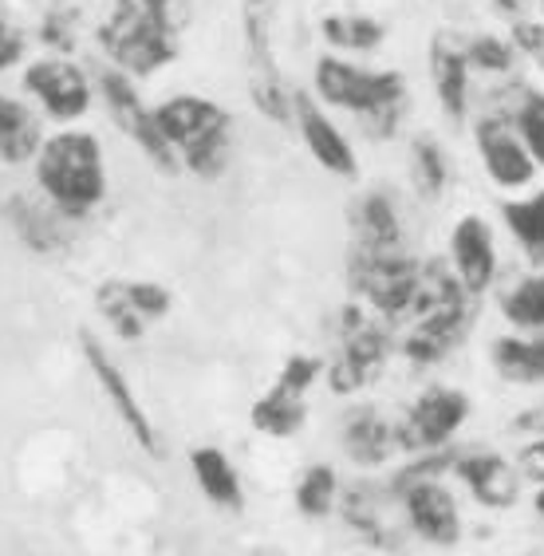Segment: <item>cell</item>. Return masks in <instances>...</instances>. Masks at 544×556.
<instances>
[{
  "label": "cell",
  "instance_id": "cell-1",
  "mask_svg": "<svg viewBox=\"0 0 544 556\" xmlns=\"http://www.w3.org/2000/svg\"><path fill=\"white\" fill-rule=\"evenodd\" d=\"M36 182L52 210L67 222H84L107 198V159L91 130H55L36 150Z\"/></svg>",
  "mask_w": 544,
  "mask_h": 556
},
{
  "label": "cell",
  "instance_id": "cell-2",
  "mask_svg": "<svg viewBox=\"0 0 544 556\" xmlns=\"http://www.w3.org/2000/svg\"><path fill=\"white\" fill-rule=\"evenodd\" d=\"M312 87L328 108L352 111L371 139H391L406 108V75L391 67H359L328 52L316 60Z\"/></svg>",
  "mask_w": 544,
  "mask_h": 556
},
{
  "label": "cell",
  "instance_id": "cell-3",
  "mask_svg": "<svg viewBox=\"0 0 544 556\" xmlns=\"http://www.w3.org/2000/svg\"><path fill=\"white\" fill-rule=\"evenodd\" d=\"M162 135L178 154L181 170L202 182H217L233 154V115L202 96H174L154 108Z\"/></svg>",
  "mask_w": 544,
  "mask_h": 556
},
{
  "label": "cell",
  "instance_id": "cell-4",
  "mask_svg": "<svg viewBox=\"0 0 544 556\" xmlns=\"http://www.w3.org/2000/svg\"><path fill=\"white\" fill-rule=\"evenodd\" d=\"M96 43L99 52L107 55V64L130 75L135 84L159 75L178 55V33H170L139 0H115L107 16L99 21Z\"/></svg>",
  "mask_w": 544,
  "mask_h": 556
},
{
  "label": "cell",
  "instance_id": "cell-5",
  "mask_svg": "<svg viewBox=\"0 0 544 556\" xmlns=\"http://www.w3.org/2000/svg\"><path fill=\"white\" fill-rule=\"evenodd\" d=\"M277 0H241V36H245V72H249V99L261 111V118L289 127L292 123V91L284 84L277 64Z\"/></svg>",
  "mask_w": 544,
  "mask_h": 556
},
{
  "label": "cell",
  "instance_id": "cell-6",
  "mask_svg": "<svg viewBox=\"0 0 544 556\" xmlns=\"http://www.w3.org/2000/svg\"><path fill=\"white\" fill-rule=\"evenodd\" d=\"M96 91H99V99H103V108H107L111 123L127 135L130 147L139 150L154 170H162V174L181 170L178 154H174V147L166 142V135H162V127H159V118H154V108H147V99L139 96V84H135L130 75L103 64L96 72Z\"/></svg>",
  "mask_w": 544,
  "mask_h": 556
},
{
  "label": "cell",
  "instance_id": "cell-7",
  "mask_svg": "<svg viewBox=\"0 0 544 556\" xmlns=\"http://www.w3.org/2000/svg\"><path fill=\"white\" fill-rule=\"evenodd\" d=\"M422 265L403 249H355L352 245V285L375 312L398 316L415 308Z\"/></svg>",
  "mask_w": 544,
  "mask_h": 556
},
{
  "label": "cell",
  "instance_id": "cell-8",
  "mask_svg": "<svg viewBox=\"0 0 544 556\" xmlns=\"http://www.w3.org/2000/svg\"><path fill=\"white\" fill-rule=\"evenodd\" d=\"M24 91L55 123H79L96 103V75H87L72 55H40L24 67Z\"/></svg>",
  "mask_w": 544,
  "mask_h": 556
},
{
  "label": "cell",
  "instance_id": "cell-9",
  "mask_svg": "<svg viewBox=\"0 0 544 556\" xmlns=\"http://www.w3.org/2000/svg\"><path fill=\"white\" fill-rule=\"evenodd\" d=\"M340 336H343V352L328 367V383L336 395H355L359 387L375 383L383 375L387 359H391V336L379 324L367 320L355 304L343 308Z\"/></svg>",
  "mask_w": 544,
  "mask_h": 556
},
{
  "label": "cell",
  "instance_id": "cell-10",
  "mask_svg": "<svg viewBox=\"0 0 544 556\" xmlns=\"http://www.w3.org/2000/svg\"><path fill=\"white\" fill-rule=\"evenodd\" d=\"M466 418H470V399L454 387H430L395 427V442L406 450H438L458 434Z\"/></svg>",
  "mask_w": 544,
  "mask_h": 556
},
{
  "label": "cell",
  "instance_id": "cell-11",
  "mask_svg": "<svg viewBox=\"0 0 544 556\" xmlns=\"http://www.w3.org/2000/svg\"><path fill=\"white\" fill-rule=\"evenodd\" d=\"M79 348H84V364L91 367V375H96L99 391L107 395V403L115 407V415L123 418V427L130 430V439L139 442L147 454H159V430H154V422H150V415L142 410V403L135 399V391H130L127 375H123V367L111 359V352L99 343L96 332H79Z\"/></svg>",
  "mask_w": 544,
  "mask_h": 556
},
{
  "label": "cell",
  "instance_id": "cell-12",
  "mask_svg": "<svg viewBox=\"0 0 544 556\" xmlns=\"http://www.w3.org/2000/svg\"><path fill=\"white\" fill-rule=\"evenodd\" d=\"M473 142H478V154H481V166L490 174L493 182L505 186V190H521L536 178V166L533 154L524 150L521 135L513 127L509 115H481L478 127H473Z\"/></svg>",
  "mask_w": 544,
  "mask_h": 556
},
{
  "label": "cell",
  "instance_id": "cell-13",
  "mask_svg": "<svg viewBox=\"0 0 544 556\" xmlns=\"http://www.w3.org/2000/svg\"><path fill=\"white\" fill-rule=\"evenodd\" d=\"M292 123H296L300 139H304V147H308V154L316 159L320 170L336 174V178H355L359 174V159H355L352 139L304 91H292Z\"/></svg>",
  "mask_w": 544,
  "mask_h": 556
},
{
  "label": "cell",
  "instance_id": "cell-14",
  "mask_svg": "<svg viewBox=\"0 0 544 556\" xmlns=\"http://www.w3.org/2000/svg\"><path fill=\"white\" fill-rule=\"evenodd\" d=\"M470 324H473V308L466 304V296L418 312L415 332L403 340V355L410 364H442V359L466 340Z\"/></svg>",
  "mask_w": 544,
  "mask_h": 556
},
{
  "label": "cell",
  "instance_id": "cell-15",
  "mask_svg": "<svg viewBox=\"0 0 544 556\" xmlns=\"http://www.w3.org/2000/svg\"><path fill=\"white\" fill-rule=\"evenodd\" d=\"M427 64H430V84H434L438 108L442 115L461 123L470 115V60H466V43L454 33H434L427 48Z\"/></svg>",
  "mask_w": 544,
  "mask_h": 556
},
{
  "label": "cell",
  "instance_id": "cell-16",
  "mask_svg": "<svg viewBox=\"0 0 544 556\" xmlns=\"http://www.w3.org/2000/svg\"><path fill=\"white\" fill-rule=\"evenodd\" d=\"M450 265H454V277L461 280L466 292H485L493 285V273H497V249H493L490 222L478 214H466L454 233H450Z\"/></svg>",
  "mask_w": 544,
  "mask_h": 556
},
{
  "label": "cell",
  "instance_id": "cell-17",
  "mask_svg": "<svg viewBox=\"0 0 544 556\" xmlns=\"http://www.w3.org/2000/svg\"><path fill=\"white\" fill-rule=\"evenodd\" d=\"M403 505H406V517H410L418 536H427V541H434V545H454V541L461 536L458 505H454V497H450L434 478L403 485Z\"/></svg>",
  "mask_w": 544,
  "mask_h": 556
},
{
  "label": "cell",
  "instance_id": "cell-18",
  "mask_svg": "<svg viewBox=\"0 0 544 556\" xmlns=\"http://www.w3.org/2000/svg\"><path fill=\"white\" fill-rule=\"evenodd\" d=\"M454 470H458L461 482L470 485V493L481 505L509 509V505L517 502L521 482H517V473H513L509 462L497 458V454H466V458H454Z\"/></svg>",
  "mask_w": 544,
  "mask_h": 556
},
{
  "label": "cell",
  "instance_id": "cell-19",
  "mask_svg": "<svg viewBox=\"0 0 544 556\" xmlns=\"http://www.w3.org/2000/svg\"><path fill=\"white\" fill-rule=\"evenodd\" d=\"M395 446V427L379 410L355 407L347 415V422H343V450H347V458L355 466H379L383 458H391Z\"/></svg>",
  "mask_w": 544,
  "mask_h": 556
},
{
  "label": "cell",
  "instance_id": "cell-20",
  "mask_svg": "<svg viewBox=\"0 0 544 556\" xmlns=\"http://www.w3.org/2000/svg\"><path fill=\"white\" fill-rule=\"evenodd\" d=\"M9 222H12V233L21 237V245L40 253V257H52V253H60L67 245V233H64L67 217H60L55 210H43V205L28 202V198H12Z\"/></svg>",
  "mask_w": 544,
  "mask_h": 556
},
{
  "label": "cell",
  "instance_id": "cell-21",
  "mask_svg": "<svg viewBox=\"0 0 544 556\" xmlns=\"http://www.w3.org/2000/svg\"><path fill=\"white\" fill-rule=\"evenodd\" d=\"M249 418H253V427L261 430V434H268V439H292V434L308 422L304 391H292V387H284L277 379V383L253 403Z\"/></svg>",
  "mask_w": 544,
  "mask_h": 556
},
{
  "label": "cell",
  "instance_id": "cell-22",
  "mask_svg": "<svg viewBox=\"0 0 544 556\" xmlns=\"http://www.w3.org/2000/svg\"><path fill=\"white\" fill-rule=\"evenodd\" d=\"M40 142H43L40 118L24 108L21 99H12L0 91V162H4V166L33 162Z\"/></svg>",
  "mask_w": 544,
  "mask_h": 556
},
{
  "label": "cell",
  "instance_id": "cell-23",
  "mask_svg": "<svg viewBox=\"0 0 544 556\" xmlns=\"http://www.w3.org/2000/svg\"><path fill=\"white\" fill-rule=\"evenodd\" d=\"M355 249H403L398 210L387 193H367L355 210Z\"/></svg>",
  "mask_w": 544,
  "mask_h": 556
},
{
  "label": "cell",
  "instance_id": "cell-24",
  "mask_svg": "<svg viewBox=\"0 0 544 556\" xmlns=\"http://www.w3.org/2000/svg\"><path fill=\"white\" fill-rule=\"evenodd\" d=\"M190 466H193L198 485H202V493L214 505H222V509H241V505H245V493H241V482H237V470L229 466V458H225L217 446L190 450Z\"/></svg>",
  "mask_w": 544,
  "mask_h": 556
},
{
  "label": "cell",
  "instance_id": "cell-25",
  "mask_svg": "<svg viewBox=\"0 0 544 556\" xmlns=\"http://www.w3.org/2000/svg\"><path fill=\"white\" fill-rule=\"evenodd\" d=\"M320 36L328 40L331 52L367 55V52H375V48H383L387 28H383V21L363 16V12H331V16L320 21Z\"/></svg>",
  "mask_w": 544,
  "mask_h": 556
},
{
  "label": "cell",
  "instance_id": "cell-26",
  "mask_svg": "<svg viewBox=\"0 0 544 556\" xmlns=\"http://www.w3.org/2000/svg\"><path fill=\"white\" fill-rule=\"evenodd\" d=\"M410 178H415L418 193L422 198H442L450 186V159L442 142L430 139V135H418L410 142Z\"/></svg>",
  "mask_w": 544,
  "mask_h": 556
},
{
  "label": "cell",
  "instance_id": "cell-27",
  "mask_svg": "<svg viewBox=\"0 0 544 556\" xmlns=\"http://www.w3.org/2000/svg\"><path fill=\"white\" fill-rule=\"evenodd\" d=\"M502 222L533 257H544V190L502 205Z\"/></svg>",
  "mask_w": 544,
  "mask_h": 556
},
{
  "label": "cell",
  "instance_id": "cell-28",
  "mask_svg": "<svg viewBox=\"0 0 544 556\" xmlns=\"http://www.w3.org/2000/svg\"><path fill=\"white\" fill-rule=\"evenodd\" d=\"M96 308H99V316L115 328L118 340H142V332H147V320H142L139 312H135V304L127 300L123 280H103V285H99Z\"/></svg>",
  "mask_w": 544,
  "mask_h": 556
},
{
  "label": "cell",
  "instance_id": "cell-29",
  "mask_svg": "<svg viewBox=\"0 0 544 556\" xmlns=\"http://www.w3.org/2000/svg\"><path fill=\"white\" fill-rule=\"evenodd\" d=\"M513 127L521 135L524 150L533 154V162L544 170V91L536 87H517V103L509 111Z\"/></svg>",
  "mask_w": 544,
  "mask_h": 556
},
{
  "label": "cell",
  "instance_id": "cell-30",
  "mask_svg": "<svg viewBox=\"0 0 544 556\" xmlns=\"http://www.w3.org/2000/svg\"><path fill=\"white\" fill-rule=\"evenodd\" d=\"M493 367L505 383H544L533 355V340H517V336L497 340L493 343Z\"/></svg>",
  "mask_w": 544,
  "mask_h": 556
},
{
  "label": "cell",
  "instance_id": "cell-31",
  "mask_svg": "<svg viewBox=\"0 0 544 556\" xmlns=\"http://www.w3.org/2000/svg\"><path fill=\"white\" fill-rule=\"evenodd\" d=\"M502 312L517 328H544V277L517 280V289L505 292Z\"/></svg>",
  "mask_w": 544,
  "mask_h": 556
},
{
  "label": "cell",
  "instance_id": "cell-32",
  "mask_svg": "<svg viewBox=\"0 0 544 556\" xmlns=\"http://www.w3.org/2000/svg\"><path fill=\"white\" fill-rule=\"evenodd\" d=\"M331 505H336V470L331 466H312L304 470L296 485V509L304 517H328Z\"/></svg>",
  "mask_w": 544,
  "mask_h": 556
},
{
  "label": "cell",
  "instance_id": "cell-33",
  "mask_svg": "<svg viewBox=\"0 0 544 556\" xmlns=\"http://www.w3.org/2000/svg\"><path fill=\"white\" fill-rule=\"evenodd\" d=\"M466 60H470L473 72L485 75H509L513 64H517V48L509 43V36H493L481 33L466 43Z\"/></svg>",
  "mask_w": 544,
  "mask_h": 556
},
{
  "label": "cell",
  "instance_id": "cell-34",
  "mask_svg": "<svg viewBox=\"0 0 544 556\" xmlns=\"http://www.w3.org/2000/svg\"><path fill=\"white\" fill-rule=\"evenodd\" d=\"M75 28H79V12L72 4H52L40 21V43L52 48V55H72Z\"/></svg>",
  "mask_w": 544,
  "mask_h": 556
},
{
  "label": "cell",
  "instance_id": "cell-35",
  "mask_svg": "<svg viewBox=\"0 0 544 556\" xmlns=\"http://www.w3.org/2000/svg\"><path fill=\"white\" fill-rule=\"evenodd\" d=\"M123 292H127V300L135 304L142 320H162L174 308V296L162 289L159 280H123Z\"/></svg>",
  "mask_w": 544,
  "mask_h": 556
},
{
  "label": "cell",
  "instance_id": "cell-36",
  "mask_svg": "<svg viewBox=\"0 0 544 556\" xmlns=\"http://www.w3.org/2000/svg\"><path fill=\"white\" fill-rule=\"evenodd\" d=\"M509 43L517 48V55H524L529 64H536L544 72V21L517 16V21L509 24Z\"/></svg>",
  "mask_w": 544,
  "mask_h": 556
},
{
  "label": "cell",
  "instance_id": "cell-37",
  "mask_svg": "<svg viewBox=\"0 0 544 556\" xmlns=\"http://www.w3.org/2000/svg\"><path fill=\"white\" fill-rule=\"evenodd\" d=\"M142 9L154 12L170 33H186V24L193 21V0H139Z\"/></svg>",
  "mask_w": 544,
  "mask_h": 556
},
{
  "label": "cell",
  "instance_id": "cell-38",
  "mask_svg": "<svg viewBox=\"0 0 544 556\" xmlns=\"http://www.w3.org/2000/svg\"><path fill=\"white\" fill-rule=\"evenodd\" d=\"M24 52H28V36L0 16V72H12L24 60Z\"/></svg>",
  "mask_w": 544,
  "mask_h": 556
},
{
  "label": "cell",
  "instance_id": "cell-39",
  "mask_svg": "<svg viewBox=\"0 0 544 556\" xmlns=\"http://www.w3.org/2000/svg\"><path fill=\"white\" fill-rule=\"evenodd\" d=\"M521 466L529 470V478H541L544 482V439H536L533 446L521 454Z\"/></svg>",
  "mask_w": 544,
  "mask_h": 556
},
{
  "label": "cell",
  "instance_id": "cell-40",
  "mask_svg": "<svg viewBox=\"0 0 544 556\" xmlns=\"http://www.w3.org/2000/svg\"><path fill=\"white\" fill-rule=\"evenodd\" d=\"M524 4H529V0H497V9H502L505 16H509V21H517V16H524Z\"/></svg>",
  "mask_w": 544,
  "mask_h": 556
},
{
  "label": "cell",
  "instance_id": "cell-41",
  "mask_svg": "<svg viewBox=\"0 0 544 556\" xmlns=\"http://www.w3.org/2000/svg\"><path fill=\"white\" fill-rule=\"evenodd\" d=\"M533 355H536V367H541V379H544V332L533 340Z\"/></svg>",
  "mask_w": 544,
  "mask_h": 556
},
{
  "label": "cell",
  "instance_id": "cell-42",
  "mask_svg": "<svg viewBox=\"0 0 544 556\" xmlns=\"http://www.w3.org/2000/svg\"><path fill=\"white\" fill-rule=\"evenodd\" d=\"M536 514H541V517H544V490H541V493H536Z\"/></svg>",
  "mask_w": 544,
  "mask_h": 556
},
{
  "label": "cell",
  "instance_id": "cell-43",
  "mask_svg": "<svg viewBox=\"0 0 544 556\" xmlns=\"http://www.w3.org/2000/svg\"><path fill=\"white\" fill-rule=\"evenodd\" d=\"M536 4H541V12H544V0H536Z\"/></svg>",
  "mask_w": 544,
  "mask_h": 556
}]
</instances>
